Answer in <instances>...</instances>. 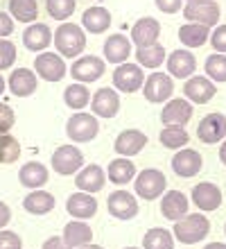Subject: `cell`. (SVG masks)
I'll list each match as a JSON object with an SVG mask.
<instances>
[{"label": "cell", "instance_id": "41", "mask_svg": "<svg viewBox=\"0 0 226 249\" xmlns=\"http://www.w3.org/2000/svg\"><path fill=\"white\" fill-rule=\"evenodd\" d=\"M16 61V46L12 41L0 39V71L12 68V64Z\"/></svg>", "mask_w": 226, "mask_h": 249}, {"label": "cell", "instance_id": "22", "mask_svg": "<svg viewBox=\"0 0 226 249\" xmlns=\"http://www.w3.org/2000/svg\"><path fill=\"white\" fill-rule=\"evenodd\" d=\"M52 43V32L45 23H30L23 32V46L32 53H45Z\"/></svg>", "mask_w": 226, "mask_h": 249}, {"label": "cell", "instance_id": "51", "mask_svg": "<svg viewBox=\"0 0 226 249\" xmlns=\"http://www.w3.org/2000/svg\"><path fill=\"white\" fill-rule=\"evenodd\" d=\"M5 89H7V82H5V79H2V75H0V95L5 93Z\"/></svg>", "mask_w": 226, "mask_h": 249}, {"label": "cell", "instance_id": "15", "mask_svg": "<svg viewBox=\"0 0 226 249\" xmlns=\"http://www.w3.org/2000/svg\"><path fill=\"white\" fill-rule=\"evenodd\" d=\"M204 168V159L197 150H190V147H181L172 157V170L183 179H190L194 175H199V170Z\"/></svg>", "mask_w": 226, "mask_h": 249}, {"label": "cell", "instance_id": "38", "mask_svg": "<svg viewBox=\"0 0 226 249\" xmlns=\"http://www.w3.org/2000/svg\"><path fill=\"white\" fill-rule=\"evenodd\" d=\"M204 68H206V77L210 79V82H217V84L226 82V54L213 53L206 59Z\"/></svg>", "mask_w": 226, "mask_h": 249}, {"label": "cell", "instance_id": "30", "mask_svg": "<svg viewBox=\"0 0 226 249\" xmlns=\"http://www.w3.org/2000/svg\"><path fill=\"white\" fill-rule=\"evenodd\" d=\"M210 36V27L199 25V23H186L179 27V41L190 50V48H201Z\"/></svg>", "mask_w": 226, "mask_h": 249}, {"label": "cell", "instance_id": "44", "mask_svg": "<svg viewBox=\"0 0 226 249\" xmlns=\"http://www.w3.org/2000/svg\"><path fill=\"white\" fill-rule=\"evenodd\" d=\"M20 247H23V240L18 238V233L0 229V249H20Z\"/></svg>", "mask_w": 226, "mask_h": 249}, {"label": "cell", "instance_id": "50", "mask_svg": "<svg viewBox=\"0 0 226 249\" xmlns=\"http://www.w3.org/2000/svg\"><path fill=\"white\" fill-rule=\"evenodd\" d=\"M204 249H226V245L224 243H210V245H206Z\"/></svg>", "mask_w": 226, "mask_h": 249}, {"label": "cell", "instance_id": "39", "mask_svg": "<svg viewBox=\"0 0 226 249\" xmlns=\"http://www.w3.org/2000/svg\"><path fill=\"white\" fill-rule=\"evenodd\" d=\"M75 7H77V0H45V9L50 14V18L61 20V23L75 14Z\"/></svg>", "mask_w": 226, "mask_h": 249}, {"label": "cell", "instance_id": "31", "mask_svg": "<svg viewBox=\"0 0 226 249\" xmlns=\"http://www.w3.org/2000/svg\"><path fill=\"white\" fill-rule=\"evenodd\" d=\"M106 177H109L111 184H116V186H124V184H129L131 179L136 177V165L131 163L129 159L118 157V159H113V161L109 163Z\"/></svg>", "mask_w": 226, "mask_h": 249}, {"label": "cell", "instance_id": "19", "mask_svg": "<svg viewBox=\"0 0 226 249\" xmlns=\"http://www.w3.org/2000/svg\"><path fill=\"white\" fill-rule=\"evenodd\" d=\"M106 184V172L100 168V165L90 163V165H84L82 170L77 172V177H75V186H77L82 193H100Z\"/></svg>", "mask_w": 226, "mask_h": 249}, {"label": "cell", "instance_id": "14", "mask_svg": "<svg viewBox=\"0 0 226 249\" xmlns=\"http://www.w3.org/2000/svg\"><path fill=\"white\" fill-rule=\"evenodd\" d=\"M197 138L206 145H215L226 138V116L224 113H208L197 127Z\"/></svg>", "mask_w": 226, "mask_h": 249}, {"label": "cell", "instance_id": "20", "mask_svg": "<svg viewBox=\"0 0 226 249\" xmlns=\"http://www.w3.org/2000/svg\"><path fill=\"white\" fill-rule=\"evenodd\" d=\"M192 202L199 211H217L222 206V190L210 181H201L192 188Z\"/></svg>", "mask_w": 226, "mask_h": 249}, {"label": "cell", "instance_id": "10", "mask_svg": "<svg viewBox=\"0 0 226 249\" xmlns=\"http://www.w3.org/2000/svg\"><path fill=\"white\" fill-rule=\"evenodd\" d=\"M104 68H106L104 59L95 54H84V57H77V61L70 66V75L79 84H88V82H97L102 77Z\"/></svg>", "mask_w": 226, "mask_h": 249}, {"label": "cell", "instance_id": "54", "mask_svg": "<svg viewBox=\"0 0 226 249\" xmlns=\"http://www.w3.org/2000/svg\"><path fill=\"white\" fill-rule=\"evenodd\" d=\"M124 249H138V247H124Z\"/></svg>", "mask_w": 226, "mask_h": 249}, {"label": "cell", "instance_id": "32", "mask_svg": "<svg viewBox=\"0 0 226 249\" xmlns=\"http://www.w3.org/2000/svg\"><path fill=\"white\" fill-rule=\"evenodd\" d=\"M23 206H25L27 213L32 215H45L54 209V195H50L48 190H32L30 195L23 199Z\"/></svg>", "mask_w": 226, "mask_h": 249}, {"label": "cell", "instance_id": "27", "mask_svg": "<svg viewBox=\"0 0 226 249\" xmlns=\"http://www.w3.org/2000/svg\"><path fill=\"white\" fill-rule=\"evenodd\" d=\"M61 238L70 249H79L90 243L93 229H90V224L86 220H72V222H68L64 227V236Z\"/></svg>", "mask_w": 226, "mask_h": 249}, {"label": "cell", "instance_id": "8", "mask_svg": "<svg viewBox=\"0 0 226 249\" xmlns=\"http://www.w3.org/2000/svg\"><path fill=\"white\" fill-rule=\"evenodd\" d=\"M183 16L188 23H199L206 27H215L220 23L222 9L217 2H183Z\"/></svg>", "mask_w": 226, "mask_h": 249}, {"label": "cell", "instance_id": "42", "mask_svg": "<svg viewBox=\"0 0 226 249\" xmlns=\"http://www.w3.org/2000/svg\"><path fill=\"white\" fill-rule=\"evenodd\" d=\"M208 41H210V46L215 48V53L226 54V25H215L213 30H210Z\"/></svg>", "mask_w": 226, "mask_h": 249}, {"label": "cell", "instance_id": "7", "mask_svg": "<svg viewBox=\"0 0 226 249\" xmlns=\"http://www.w3.org/2000/svg\"><path fill=\"white\" fill-rule=\"evenodd\" d=\"M145 84V71L138 64H118V68L113 71V86L122 93H136L140 91Z\"/></svg>", "mask_w": 226, "mask_h": 249}, {"label": "cell", "instance_id": "2", "mask_svg": "<svg viewBox=\"0 0 226 249\" xmlns=\"http://www.w3.org/2000/svg\"><path fill=\"white\" fill-rule=\"evenodd\" d=\"M208 231H210V222H208L206 215H201V213H188V215H183L181 220L174 222L172 236L176 240H181L183 245H197L199 240H204L208 236Z\"/></svg>", "mask_w": 226, "mask_h": 249}, {"label": "cell", "instance_id": "36", "mask_svg": "<svg viewBox=\"0 0 226 249\" xmlns=\"http://www.w3.org/2000/svg\"><path fill=\"white\" fill-rule=\"evenodd\" d=\"M188 141H190L188 131L179 124H165L161 129V145L168 150H181L188 145Z\"/></svg>", "mask_w": 226, "mask_h": 249}, {"label": "cell", "instance_id": "9", "mask_svg": "<svg viewBox=\"0 0 226 249\" xmlns=\"http://www.w3.org/2000/svg\"><path fill=\"white\" fill-rule=\"evenodd\" d=\"M82 165H84V154L75 145H61L52 154V168L57 175H64V177L75 175L82 170Z\"/></svg>", "mask_w": 226, "mask_h": 249}, {"label": "cell", "instance_id": "1", "mask_svg": "<svg viewBox=\"0 0 226 249\" xmlns=\"http://www.w3.org/2000/svg\"><path fill=\"white\" fill-rule=\"evenodd\" d=\"M52 41H54L57 54H61L64 59L66 57H68V59H75V57H79V54L84 53L86 32H84V27H79V25H75V23L64 20V23L54 30Z\"/></svg>", "mask_w": 226, "mask_h": 249}, {"label": "cell", "instance_id": "40", "mask_svg": "<svg viewBox=\"0 0 226 249\" xmlns=\"http://www.w3.org/2000/svg\"><path fill=\"white\" fill-rule=\"evenodd\" d=\"M20 157V143L12 134H0V163H14Z\"/></svg>", "mask_w": 226, "mask_h": 249}, {"label": "cell", "instance_id": "34", "mask_svg": "<svg viewBox=\"0 0 226 249\" xmlns=\"http://www.w3.org/2000/svg\"><path fill=\"white\" fill-rule=\"evenodd\" d=\"M9 16L18 23H36L39 2L36 0H9Z\"/></svg>", "mask_w": 226, "mask_h": 249}, {"label": "cell", "instance_id": "35", "mask_svg": "<svg viewBox=\"0 0 226 249\" xmlns=\"http://www.w3.org/2000/svg\"><path fill=\"white\" fill-rule=\"evenodd\" d=\"M64 102L68 109H72V111H82L84 107H88L90 102V91L86 84H79V82H75V84L66 86L64 91Z\"/></svg>", "mask_w": 226, "mask_h": 249}, {"label": "cell", "instance_id": "11", "mask_svg": "<svg viewBox=\"0 0 226 249\" xmlns=\"http://www.w3.org/2000/svg\"><path fill=\"white\" fill-rule=\"evenodd\" d=\"M158 36H161V23L154 18V16H142L134 23L131 27V46L136 48H147L158 43Z\"/></svg>", "mask_w": 226, "mask_h": 249}, {"label": "cell", "instance_id": "4", "mask_svg": "<svg viewBox=\"0 0 226 249\" xmlns=\"http://www.w3.org/2000/svg\"><path fill=\"white\" fill-rule=\"evenodd\" d=\"M136 195L142 197V199H158V197L165 193V186H168V179L163 175L161 170H156V168H147V170H142L136 175Z\"/></svg>", "mask_w": 226, "mask_h": 249}, {"label": "cell", "instance_id": "28", "mask_svg": "<svg viewBox=\"0 0 226 249\" xmlns=\"http://www.w3.org/2000/svg\"><path fill=\"white\" fill-rule=\"evenodd\" d=\"M82 27L90 34H102L111 27V12L104 7H88L82 14Z\"/></svg>", "mask_w": 226, "mask_h": 249}, {"label": "cell", "instance_id": "25", "mask_svg": "<svg viewBox=\"0 0 226 249\" xmlns=\"http://www.w3.org/2000/svg\"><path fill=\"white\" fill-rule=\"evenodd\" d=\"M66 211H68L75 220H90V217L97 213V202H95V197L93 195L79 190V193H75V195L68 197Z\"/></svg>", "mask_w": 226, "mask_h": 249}, {"label": "cell", "instance_id": "13", "mask_svg": "<svg viewBox=\"0 0 226 249\" xmlns=\"http://www.w3.org/2000/svg\"><path fill=\"white\" fill-rule=\"evenodd\" d=\"M165 66H168V75L176 79H188L192 77L197 71V59L188 48H179L174 53H170L165 57Z\"/></svg>", "mask_w": 226, "mask_h": 249}, {"label": "cell", "instance_id": "23", "mask_svg": "<svg viewBox=\"0 0 226 249\" xmlns=\"http://www.w3.org/2000/svg\"><path fill=\"white\" fill-rule=\"evenodd\" d=\"M190 118H192V105H190L188 100H181V98L168 100L165 107H163V111H161L163 124H179V127H186Z\"/></svg>", "mask_w": 226, "mask_h": 249}, {"label": "cell", "instance_id": "52", "mask_svg": "<svg viewBox=\"0 0 226 249\" xmlns=\"http://www.w3.org/2000/svg\"><path fill=\"white\" fill-rule=\"evenodd\" d=\"M79 249H104V247H100V245H93V243H88V245H84V247H79Z\"/></svg>", "mask_w": 226, "mask_h": 249}, {"label": "cell", "instance_id": "43", "mask_svg": "<svg viewBox=\"0 0 226 249\" xmlns=\"http://www.w3.org/2000/svg\"><path fill=\"white\" fill-rule=\"evenodd\" d=\"M16 123V116H14V109L5 102H0V134H9V129Z\"/></svg>", "mask_w": 226, "mask_h": 249}, {"label": "cell", "instance_id": "37", "mask_svg": "<svg viewBox=\"0 0 226 249\" xmlns=\"http://www.w3.org/2000/svg\"><path fill=\"white\" fill-rule=\"evenodd\" d=\"M142 249H174V236L161 227H154L142 238Z\"/></svg>", "mask_w": 226, "mask_h": 249}, {"label": "cell", "instance_id": "55", "mask_svg": "<svg viewBox=\"0 0 226 249\" xmlns=\"http://www.w3.org/2000/svg\"><path fill=\"white\" fill-rule=\"evenodd\" d=\"M224 231H226V227H224Z\"/></svg>", "mask_w": 226, "mask_h": 249}, {"label": "cell", "instance_id": "6", "mask_svg": "<svg viewBox=\"0 0 226 249\" xmlns=\"http://www.w3.org/2000/svg\"><path fill=\"white\" fill-rule=\"evenodd\" d=\"M34 72L36 77L45 79V82H61L68 72V66H66L64 57L57 53H39L36 54V61H34Z\"/></svg>", "mask_w": 226, "mask_h": 249}, {"label": "cell", "instance_id": "29", "mask_svg": "<svg viewBox=\"0 0 226 249\" xmlns=\"http://www.w3.org/2000/svg\"><path fill=\"white\" fill-rule=\"evenodd\" d=\"M48 177H50V172H48V168H45L43 163H39V161H30V163H25L18 172L20 184L25 186V188H32V190L48 184Z\"/></svg>", "mask_w": 226, "mask_h": 249}, {"label": "cell", "instance_id": "5", "mask_svg": "<svg viewBox=\"0 0 226 249\" xmlns=\"http://www.w3.org/2000/svg\"><path fill=\"white\" fill-rule=\"evenodd\" d=\"M172 93H174V82L168 72H158L154 71L149 77H145V84H142V95L147 102L152 105H161V102H168L172 100Z\"/></svg>", "mask_w": 226, "mask_h": 249}, {"label": "cell", "instance_id": "48", "mask_svg": "<svg viewBox=\"0 0 226 249\" xmlns=\"http://www.w3.org/2000/svg\"><path fill=\"white\" fill-rule=\"evenodd\" d=\"M9 220H12V211H9V206L5 202H0V229H5Z\"/></svg>", "mask_w": 226, "mask_h": 249}, {"label": "cell", "instance_id": "33", "mask_svg": "<svg viewBox=\"0 0 226 249\" xmlns=\"http://www.w3.org/2000/svg\"><path fill=\"white\" fill-rule=\"evenodd\" d=\"M165 57H168V53H165V48H163L161 43H154V46L138 48V50H136V61H138L140 68H152V71H156L158 66L165 64Z\"/></svg>", "mask_w": 226, "mask_h": 249}, {"label": "cell", "instance_id": "47", "mask_svg": "<svg viewBox=\"0 0 226 249\" xmlns=\"http://www.w3.org/2000/svg\"><path fill=\"white\" fill-rule=\"evenodd\" d=\"M43 249H70V247L64 243V238L54 236V238H48V240H45V243H43Z\"/></svg>", "mask_w": 226, "mask_h": 249}, {"label": "cell", "instance_id": "46", "mask_svg": "<svg viewBox=\"0 0 226 249\" xmlns=\"http://www.w3.org/2000/svg\"><path fill=\"white\" fill-rule=\"evenodd\" d=\"M14 32V18L7 12H0V39H7Z\"/></svg>", "mask_w": 226, "mask_h": 249}, {"label": "cell", "instance_id": "21", "mask_svg": "<svg viewBox=\"0 0 226 249\" xmlns=\"http://www.w3.org/2000/svg\"><path fill=\"white\" fill-rule=\"evenodd\" d=\"M131 46L129 36H124V34H111L109 39L104 41V59L109 61V64H124V61L131 57Z\"/></svg>", "mask_w": 226, "mask_h": 249}, {"label": "cell", "instance_id": "49", "mask_svg": "<svg viewBox=\"0 0 226 249\" xmlns=\"http://www.w3.org/2000/svg\"><path fill=\"white\" fill-rule=\"evenodd\" d=\"M220 161L226 165V141L222 143V147H220Z\"/></svg>", "mask_w": 226, "mask_h": 249}, {"label": "cell", "instance_id": "18", "mask_svg": "<svg viewBox=\"0 0 226 249\" xmlns=\"http://www.w3.org/2000/svg\"><path fill=\"white\" fill-rule=\"evenodd\" d=\"M7 86H9V91L16 98H30L36 91V86H39V77L30 68H16V71H12L9 79H7Z\"/></svg>", "mask_w": 226, "mask_h": 249}, {"label": "cell", "instance_id": "26", "mask_svg": "<svg viewBox=\"0 0 226 249\" xmlns=\"http://www.w3.org/2000/svg\"><path fill=\"white\" fill-rule=\"evenodd\" d=\"M188 197L181 190H168L161 199V213L163 217H168L172 222L181 220L183 215H188Z\"/></svg>", "mask_w": 226, "mask_h": 249}, {"label": "cell", "instance_id": "53", "mask_svg": "<svg viewBox=\"0 0 226 249\" xmlns=\"http://www.w3.org/2000/svg\"><path fill=\"white\" fill-rule=\"evenodd\" d=\"M183 2H213V0H183Z\"/></svg>", "mask_w": 226, "mask_h": 249}, {"label": "cell", "instance_id": "12", "mask_svg": "<svg viewBox=\"0 0 226 249\" xmlns=\"http://www.w3.org/2000/svg\"><path fill=\"white\" fill-rule=\"evenodd\" d=\"M217 93V86L215 82L206 77V75H192L188 77V82L183 84V95H186L188 102H194V105H206L215 98Z\"/></svg>", "mask_w": 226, "mask_h": 249}, {"label": "cell", "instance_id": "45", "mask_svg": "<svg viewBox=\"0 0 226 249\" xmlns=\"http://www.w3.org/2000/svg\"><path fill=\"white\" fill-rule=\"evenodd\" d=\"M156 7H158V12L168 14V16H172V14H179L181 9H183V0H154Z\"/></svg>", "mask_w": 226, "mask_h": 249}, {"label": "cell", "instance_id": "24", "mask_svg": "<svg viewBox=\"0 0 226 249\" xmlns=\"http://www.w3.org/2000/svg\"><path fill=\"white\" fill-rule=\"evenodd\" d=\"M145 145H147V136L140 129H124L122 134H118L113 147H116V152L120 157L129 159V157H136Z\"/></svg>", "mask_w": 226, "mask_h": 249}, {"label": "cell", "instance_id": "3", "mask_svg": "<svg viewBox=\"0 0 226 249\" xmlns=\"http://www.w3.org/2000/svg\"><path fill=\"white\" fill-rule=\"evenodd\" d=\"M97 131H100L97 118L86 111L72 113L68 123H66V134H68L72 143H88V141H93L97 136Z\"/></svg>", "mask_w": 226, "mask_h": 249}, {"label": "cell", "instance_id": "17", "mask_svg": "<svg viewBox=\"0 0 226 249\" xmlns=\"http://www.w3.org/2000/svg\"><path fill=\"white\" fill-rule=\"evenodd\" d=\"M106 209L113 217L118 220H131L136 217L138 213V202H136V197L127 190H116V193H111L109 199H106Z\"/></svg>", "mask_w": 226, "mask_h": 249}, {"label": "cell", "instance_id": "16", "mask_svg": "<svg viewBox=\"0 0 226 249\" xmlns=\"http://www.w3.org/2000/svg\"><path fill=\"white\" fill-rule=\"evenodd\" d=\"M90 109H93V113L100 116V118H113V116L120 111V95L116 93V89L104 86V89L93 93Z\"/></svg>", "mask_w": 226, "mask_h": 249}]
</instances>
